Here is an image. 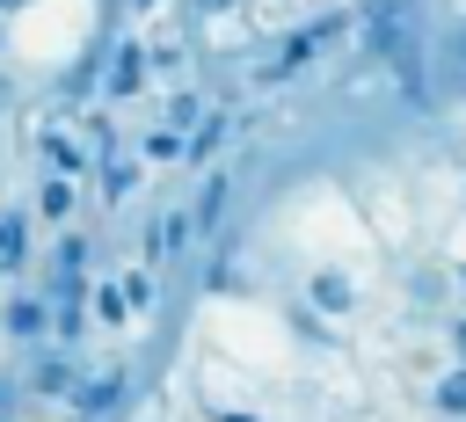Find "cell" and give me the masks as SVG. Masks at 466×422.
<instances>
[{
  "label": "cell",
  "instance_id": "cell-9",
  "mask_svg": "<svg viewBox=\"0 0 466 422\" xmlns=\"http://www.w3.org/2000/svg\"><path fill=\"white\" fill-rule=\"evenodd\" d=\"M146 153H153V160H175V153H182V138H175V131H153V138H146Z\"/></svg>",
  "mask_w": 466,
  "mask_h": 422
},
{
  "label": "cell",
  "instance_id": "cell-2",
  "mask_svg": "<svg viewBox=\"0 0 466 422\" xmlns=\"http://www.w3.org/2000/svg\"><path fill=\"white\" fill-rule=\"evenodd\" d=\"M109 80H116V95H131V87H138V44H124V51H116V73H109Z\"/></svg>",
  "mask_w": 466,
  "mask_h": 422
},
{
  "label": "cell",
  "instance_id": "cell-3",
  "mask_svg": "<svg viewBox=\"0 0 466 422\" xmlns=\"http://www.w3.org/2000/svg\"><path fill=\"white\" fill-rule=\"evenodd\" d=\"M116 393H124V378H95V386L80 393V407H87V415H102V407H109Z\"/></svg>",
  "mask_w": 466,
  "mask_h": 422
},
{
  "label": "cell",
  "instance_id": "cell-15",
  "mask_svg": "<svg viewBox=\"0 0 466 422\" xmlns=\"http://www.w3.org/2000/svg\"><path fill=\"white\" fill-rule=\"evenodd\" d=\"M0 7H22V0H0Z\"/></svg>",
  "mask_w": 466,
  "mask_h": 422
},
{
  "label": "cell",
  "instance_id": "cell-4",
  "mask_svg": "<svg viewBox=\"0 0 466 422\" xmlns=\"http://www.w3.org/2000/svg\"><path fill=\"white\" fill-rule=\"evenodd\" d=\"M22 262V218H0V269Z\"/></svg>",
  "mask_w": 466,
  "mask_h": 422
},
{
  "label": "cell",
  "instance_id": "cell-6",
  "mask_svg": "<svg viewBox=\"0 0 466 422\" xmlns=\"http://www.w3.org/2000/svg\"><path fill=\"white\" fill-rule=\"evenodd\" d=\"M7 327H15V335H36V327H44V306H29V298H22V306L7 313Z\"/></svg>",
  "mask_w": 466,
  "mask_h": 422
},
{
  "label": "cell",
  "instance_id": "cell-13",
  "mask_svg": "<svg viewBox=\"0 0 466 422\" xmlns=\"http://www.w3.org/2000/svg\"><path fill=\"white\" fill-rule=\"evenodd\" d=\"M451 342H459V357H466V320H459V327H451Z\"/></svg>",
  "mask_w": 466,
  "mask_h": 422
},
{
  "label": "cell",
  "instance_id": "cell-14",
  "mask_svg": "<svg viewBox=\"0 0 466 422\" xmlns=\"http://www.w3.org/2000/svg\"><path fill=\"white\" fill-rule=\"evenodd\" d=\"M218 422H255V415H218Z\"/></svg>",
  "mask_w": 466,
  "mask_h": 422
},
{
  "label": "cell",
  "instance_id": "cell-10",
  "mask_svg": "<svg viewBox=\"0 0 466 422\" xmlns=\"http://www.w3.org/2000/svg\"><path fill=\"white\" fill-rule=\"evenodd\" d=\"M124 298H131V306H153V276H146V269H138V276H124Z\"/></svg>",
  "mask_w": 466,
  "mask_h": 422
},
{
  "label": "cell",
  "instance_id": "cell-11",
  "mask_svg": "<svg viewBox=\"0 0 466 422\" xmlns=\"http://www.w3.org/2000/svg\"><path fill=\"white\" fill-rule=\"evenodd\" d=\"M124 306H131L124 291H95V313H102V320H124Z\"/></svg>",
  "mask_w": 466,
  "mask_h": 422
},
{
  "label": "cell",
  "instance_id": "cell-1",
  "mask_svg": "<svg viewBox=\"0 0 466 422\" xmlns=\"http://www.w3.org/2000/svg\"><path fill=\"white\" fill-rule=\"evenodd\" d=\"M313 306H320V313H342V306H350V276L320 269V276H313Z\"/></svg>",
  "mask_w": 466,
  "mask_h": 422
},
{
  "label": "cell",
  "instance_id": "cell-12",
  "mask_svg": "<svg viewBox=\"0 0 466 422\" xmlns=\"http://www.w3.org/2000/svg\"><path fill=\"white\" fill-rule=\"evenodd\" d=\"M36 386H44V393H66V386H73V371H66V364H44V371H36Z\"/></svg>",
  "mask_w": 466,
  "mask_h": 422
},
{
  "label": "cell",
  "instance_id": "cell-5",
  "mask_svg": "<svg viewBox=\"0 0 466 422\" xmlns=\"http://www.w3.org/2000/svg\"><path fill=\"white\" fill-rule=\"evenodd\" d=\"M437 407H444V415H466V371H451V378L437 386Z\"/></svg>",
  "mask_w": 466,
  "mask_h": 422
},
{
  "label": "cell",
  "instance_id": "cell-7",
  "mask_svg": "<svg viewBox=\"0 0 466 422\" xmlns=\"http://www.w3.org/2000/svg\"><path fill=\"white\" fill-rule=\"evenodd\" d=\"M44 153L58 160V175H73V167H80V146H66V138H44Z\"/></svg>",
  "mask_w": 466,
  "mask_h": 422
},
{
  "label": "cell",
  "instance_id": "cell-8",
  "mask_svg": "<svg viewBox=\"0 0 466 422\" xmlns=\"http://www.w3.org/2000/svg\"><path fill=\"white\" fill-rule=\"evenodd\" d=\"M66 211H73V189L51 182V189H44V218H66Z\"/></svg>",
  "mask_w": 466,
  "mask_h": 422
}]
</instances>
